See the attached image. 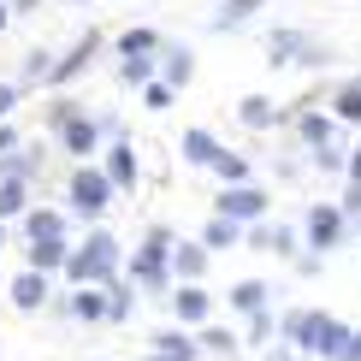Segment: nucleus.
<instances>
[{"instance_id":"nucleus-1","label":"nucleus","mask_w":361,"mask_h":361,"mask_svg":"<svg viewBox=\"0 0 361 361\" xmlns=\"http://www.w3.org/2000/svg\"><path fill=\"white\" fill-rule=\"evenodd\" d=\"M350 338H355V326L326 314V308H284L279 314V343H290L308 361H338L350 350Z\"/></svg>"},{"instance_id":"nucleus-2","label":"nucleus","mask_w":361,"mask_h":361,"mask_svg":"<svg viewBox=\"0 0 361 361\" xmlns=\"http://www.w3.org/2000/svg\"><path fill=\"white\" fill-rule=\"evenodd\" d=\"M125 279V243L107 231V225H89L83 243L71 249V267H66V284L71 290H101V284Z\"/></svg>"},{"instance_id":"nucleus-3","label":"nucleus","mask_w":361,"mask_h":361,"mask_svg":"<svg viewBox=\"0 0 361 361\" xmlns=\"http://www.w3.org/2000/svg\"><path fill=\"white\" fill-rule=\"evenodd\" d=\"M172 249H178V231H172L166 219H154V225L142 231V243L130 249V261H125L130 284L148 290V296H172V290H178V279H172Z\"/></svg>"},{"instance_id":"nucleus-4","label":"nucleus","mask_w":361,"mask_h":361,"mask_svg":"<svg viewBox=\"0 0 361 361\" xmlns=\"http://www.w3.org/2000/svg\"><path fill=\"white\" fill-rule=\"evenodd\" d=\"M113 178L101 172V160H89V166H78L66 178V214L78 219V225H101L107 219V207H113Z\"/></svg>"},{"instance_id":"nucleus-5","label":"nucleus","mask_w":361,"mask_h":361,"mask_svg":"<svg viewBox=\"0 0 361 361\" xmlns=\"http://www.w3.org/2000/svg\"><path fill=\"white\" fill-rule=\"evenodd\" d=\"M107 130H118L113 113H71L66 125H54V137L78 166H89V160H101V148H107Z\"/></svg>"},{"instance_id":"nucleus-6","label":"nucleus","mask_w":361,"mask_h":361,"mask_svg":"<svg viewBox=\"0 0 361 361\" xmlns=\"http://www.w3.org/2000/svg\"><path fill=\"white\" fill-rule=\"evenodd\" d=\"M350 214H343L338 202H308V214H302V243L314 249V255H332V249H343L350 243Z\"/></svg>"},{"instance_id":"nucleus-7","label":"nucleus","mask_w":361,"mask_h":361,"mask_svg":"<svg viewBox=\"0 0 361 361\" xmlns=\"http://www.w3.org/2000/svg\"><path fill=\"white\" fill-rule=\"evenodd\" d=\"M243 249H255V255H273V261H290V267L308 255V243H302V225H284V219H261V225H249Z\"/></svg>"},{"instance_id":"nucleus-8","label":"nucleus","mask_w":361,"mask_h":361,"mask_svg":"<svg viewBox=\"0 0 361 361\" xmlns=\"http://www.w3.org/2000/svg\"><path fill=\"white\" fill-rule=\"evenodd\" d=\"M214 214H219V219H237V225L249 231V225H261L267 214H273V190H261V184H231V190L214 195Z\"/></svg>"},{"instance_id":"nucleus-9","label":"nucleus","mask_w":361,"mask_h":361,"mask_svg":"<svg viewBox=\"0 0 361 361\" xmlns=\"http://www.w3.org/2000/svg\"><path fill=\"white\" fill-rule=\"evenodd\" d=\"M101 48H107V36H101L95 24H83V36L71 42L66 54H59V66H54V83H48V89H54V95H66V89L78 83V78H83L89 66H95V54H101Z\"/></svg>"},{"instance_id":"nucleus-10","label":"nucleus","mask_w":361,"mask_h":361,"mask_svg":"<svg viewBox=\"0 0 361 361\" xmlns=\"http://www.w3.org/2000/svg\"><path fill=\"white\" fill-rule=\"evenodd\" d=\"M101 172L113 178L118 195H137V184H142V154L130 148V137H107V148H101Z\"/></svg>"},{"instance_id":"nucleus-11","label":"nucleus","mask_w":361,"mask_h":361,"mask_svg":"<svg viewBox=\"0 0 361 361\" xmlns=\"http://www.w3.org/2000/svg\"><path fill=\"white\" fill-rule=\"evenodd\" d=\"M172 320L184 326V332H202V326H214V290H202V284H178L166 296Z\"/></svg>"},{"instance_id":"nucleus-12","label":"nucleus","mask_w":361,"mask_h":361,"mask_svg":"<svg viewBox=\"0 0 361 361\" xmlns=\"http://www.w3.org/2000/svg\"><path fill=\"white\" fill-rule=\"evenodd\" d=\"M219 154H225V142H219L207 125H184V130H178V160H184V166L214 172V166H219Z\"/></svg>"},{"instance_id":"nucleus-13","label":"nucleus","mask_w":361,"mask_h":361,"mask_svg":"<svg viewBox=\"0 0 361 361\" xmlns=\"http://www.w3.org/2000/svg\"><path fill=\"white\" fill-rule=\"evenodd\" d=\"M290 130H296V142H302L308 154H314V148H332L343 125H338V118L326 113V107H302V113H290Z\"/></svg>"},{"instance_id":"nucleus-14","label":"nucleus","mask_w":361,"mask_h":361,"mask_svg":"<svg viewBox=\"0 0 361 361\" xmlns=\"http://www.w3.org/2000/svg\"><path fill=\"white\" fill-rule=\"evenodd\" d=\"M59 314H66V320H83V326H113L107 284H101V290H66L59 296Z\"/></svg>"},{"instance_id":"nucleus-15","label":"nucleus","mask_w":361,"mask_h":361,"mask_svg":"<svg viewBox=\"0 0 361 361\" xmlns=\"http://www.w3.org/2000/svg\"><path fill=\"white\" fill-rule=\"evenodd\" d=\"M6 302L18 308V314H42V308L54 302V279H48V273H30V267H24V273L6 284Z\"/></svg>"},{"instance_id":"nucleus-16","label":"nucleus","mask_w":361,"mask_h":361,"mask_svg":"<svg viewBox=\"0 0 361 361\" xmlns=\"http://www.w3.org/2000/svg\"><path fill=\"white\" fill-rule=\"evenodd\" d=\"M42 166H48V148L42 142H18L6 160H0V184H42Z\"/></svg>"},{"instance_id":"nucleus-17","label":"nucleus","mask_w":361,"mask_h":361,"mask_svg":"<svg viewBox=\"0 0 361 361\" xmlns=\"http://www.w3.org/2000/svg\"><path fill=\"white\" fill-rule=\"evenodd\" d=\"M261 12H267V0H214L207 30H214V36H237V30H249Z\"/></svg>"},{"instance_id":"nucleus-18","label":"nucleus","mask_w":361,"mask_h":361,"mask_svg":"<svg viewBox=\"0 0 361 361\" xmlns=\"http://www.w3.org/2000/svg\"><path fill=\"white\" fill-rule=\"evenodd\" d=\"M24 225V243H48V237H71V214L66 207H54V202H36L30 214L18 219Z\"/></svg>"},{"instance_id":"nucleus-19","label":"nucleus","mask_w":361,"mask_h":361,"mask_svg":"<svg viewBox=\"0 0 361 361\" xmlns=\"http://www.w3.org/2000/svg\"><path fill=\"white\" fill-rule=\"evenodd\" d=\"M308 42H314V30H296V24H279L273 30V36H267V66H273V71H284V66H296V59H302L308 54Z\"/></svg>"},{"instance_id":"nucleus-20","label":"nucleus","mask_w":361,"mask_h":361,"mask_svg":"<svg viewBox=\"0 0 361 361\" xmlns=\"http://www.w3.org/2000/svg\"><path fill=\"white\" fill-rule=\"evenodd\" d=\"M71 237H48V243H24V267L30 273H48V279H66V267H71Z\"/></svg>"},{"instance_id":"nucleus-21","label":"nucleus","mask_w":361,"mask_h":361,"mask_svg":"<svg viewBox=\"0 0 361 361\" xmlns=\"http://www.w3.org/2000/svg\"><path fill=\"white\" fill-rule=\"evenodd\" d=\"M207 261H214V255H207L202 237H178V249H172V279H178V284H202V279H207Z\"/></svg>"},{"instance_id":"nucleus-22","label":"nucleus","mask_w":361,"mask_h":361,"mask_svg":"<svg viewBox=\"0 0 361 361\" xmlns=\"http://www.w3.org/2000/svg\"><path fill=\"white\" fill-rule=\"evenodd\" d=\"M160 83H172L178 95L195 83V48L190 42H166V48H160Z\"/></svg>"},{"instance_id":"nucleus-23","label":"nucleus","mask_w":361,"mask_h":361,"mask_svg":"<svg viewBox=\"0 0 361 361\" xmlns=\"http://www.w3.org/2000/svg\"><path fill=\"white\" fill-rule=\"evenodd\" d=\"M225 308L243 314V320H249V314H267V308H273V284H267V279H237L231 290H225Z\"/></svg>"},{"instance_id":"nucleus-24","label":"nucleus","mask_w":361,"mask_h":361,"mask_svg":"<svg viewBox=\"0 0 361 361\" xmlns=\"http://www.w3.org/2000/svg\"><path fill=\"white\" fill-rule=\"evenodd\" d=\"M148 350L172 355V361H202V343H195V332H184V326H154V332H148Z\"/></svg>"},{"instance_id":"nucleus-25","label":"nucleus","mask_w":361,"mask_h":361,"mask_svg":"<svg viewBox=\"0 0 361 361\" xmlns=\"http://www.w3.org/2000/svg\"><path fill=\"white\" fill-rule=\"evenodd\" d=\"M326 113H332L343 130H361V71H355V78H343L332 95H326Z\"/></svg>"},{"instance_id":"nucleus-26","label":"nucleus","mask_w":361,"mask_h":361,"mask_svg":"<svg viewBox=\"0 0 361 361\" xmlns=\"http://www.w3.org/2000/svg\"><path fill=\"white\" fill-rule=\"evenodd\" d=\"M237 125L243 130H273V125H284V107L273 95H237Z\"/></svg>"},{"instance_id":"nucleus-27","label":"nucleus","mask_w":361,"mask_h":361,"mask_svg":"<svg viewBox=\"0 0 361 361\" xmlns=\"http://www.w3.org/2000/svg\"><path fill=\"white\" fill-rule=\"evenodd\" d=\"M54 66H59L54 48H30L24 66H18V83H24V89H48V83H54Z\"/></svg>"},{"instance_id":"nucleus-28","label":"nucleus","mask_w":361,"mask_h":361,"mask_svg":"<svg viewBox=\"0 0 361 361\" xmlns=\"http://www.w3.org/2000/svg\"><path fill=\"white\" fill-rule=\"evenodd\" d=\"M113 48H118V59H130V54H154V59H160V48H166V36H160L154 24H130L125 36L113 42Z\"/></svg>"},{"instance_id":"nucleus-29","label":"nucleus","mask_w":361,"mask_h":361,"mask_svg":"<svg viewBox=\"0 0 361 361\" xmlns=\"http://www.w3.org/2000/svg\"><path fill=\"white\" fill-rule=\"evenodd\" d=\"M243 225H237V219H219V214H207V225H202V243H207V255H225V249H237V243H243Z\"/></svg>"},{"instance_id":"nucleus-30","label":"nucleus","mask_w":361,"mask_h":361,"mask_svg":"<svg viewBox=\"0 0 361 361\" xmlns=\"http://www.w3.org/2000/svg\"><path fill=\"white\" fill-rule=\"evenodd\" d=\"M160 78V59L154 54H130V59H118V83L125 89H148Z\"/></svg>"},{"instance_id":"nucleus-31","label":"nucleus","mask_w":361,"mask_h":361,"mask_svg":"<svg viewBox=\"0 0 361 361\" xmlns=\"http://www.w3.org/2000/svg\"><path fill=\"white\" fill-rule=\"evenodd\" d=\"M30 207H36V184H0V219H24Z\"/></svg>"},{"instance_id":"nucleus-32","label":"nucleus","mask_w":361,"mask_h":361,"mask_svg":"<svg viewBox=\"0 0 361 361\" xmlns=\"http://www.w3.org/2000/svg\"><path fill=\"white\" fill-rule=\"evenodd\" d=\"M195 343H202V355H237V350H243V338H237L231 326H202Z\"/></svg>"},{"instance_id":"nucleus-33","label":"nucleus","mask_w":361,"mask_h":361,"mask_svg":"<svg viewBox=\"0 0 361 361\" xmlns=\"http://www.w3.org/2000/svg\"><path fill=\"white\" fill-rule=\"evenodd\" d=\"M273 338H279L273 308H267V314H249V326H243V343H249V350H273Z\"/></svg>"},{"instance_id":"nucleus-34","label":"nucleus","mask_w":361,"mask_h":361,"mask_svg":"<svg viewBox=\"0 0 361 361\" xmlns=\"http://www.w3.org/2000/svg\"><path fill=\"white\" fill-rule=\"evenodd\" d=\"M107 302H113V326H125L130 308H137V284H130V279H113V284H107Z\"/></svg>"},{"instance_id":"nucleus-35","label":"nucleus","mask_w":361,"mask_h":361,"mask_svg":"<svg viewBox=\"0 0 361 361\" xmlns=\"http://www.w3.org/2000/svg\"><path fill=\"white\" fill-rule=\"evenodd\" d=\"M214 178H219V190H231V184H255V178H249V160H243V154H231V148L219 154Z\"/></svg>"},{"instance_id":"nucleus-36","label":"nucleus","mask_w":361,"mask_h":361,"mask_svg":"<svg viewBox=\"0 0 361 361\" xmlns=\"http://www.w3.org/2000/svg\"><path fill=\"white\" fill-rule=\"evenodd\" d=\"M308 166H314V172H350V148H343V142L314 148V154H308Z\"/></svg>"},{"instance_id":"nucleus-37","label":"nucleus","mask_w":361,"mask_h":361,"mask_svg":"<svg viewBox=\"0 0 361 361\" xmlns=\"http://www.w3.org/2000/svg\"><path fill=\"white\" fill-rule=\"evenodd\" d=\"M332 59H338V48H332V42H326V36H314V42H308V54L296 59V71H326V66H332Z\"/></svg>"},{"instance_id":"nucleus-38","label":"nucleus","mask_w":361,"mask_h":361,"mask_svg":"<svg viewBox=\"0 0 361 361\" xmlns=\"http://www.w3.org/2000/svg\"><path fill=\"white\" fill-rule=\"evenodd\" d=\"M172 101H178V89H172V83H160V78H154V83L142 89V107H148V113H166Z\"/></svg>"},{"instance_id":"nucleus-39","label":"nucleus","mask_w":361,"mask_h":361,"mask_svg":"<svg viewBox=\"0 0 361 361\" xmlns=\"http://www.w3.org/2000/svg\"><path fill=\"white\" fill-rule=\"evenodd\" d=\"M18 101H24V83H0V125H12Z\"/></svg>"},{"instance_id":"nucleus-40","label":"nucleus","mask_w":361,"mask_h":361,"mask_svg":"<svg viewBox=\"0 0 361 361\" xmlns=\"http://www.w3.org/2000/svg\"><path fill=\"white\" fill-rule=\"evenodd\" d=\"M71 113H83V107H78L71 95H54V101H48V130H54V125H66Z\"/></svg>"},{"instance_id":"nucleus-41","label":"nucleus","mask_w":361,"mask_h":361,"mask_svg":"<svg viewBox=\"0 0 361 361\" xmlns=\"http://www.w3.org/2000/svg\"><path fill=\"white\" fill-rule=\"evenodd\" d=\"M18 142H24V137H18V125H0V160H6Z\"/></svg>"},{"instance_id":"nucleus-42","label":"nucleus","mask_w":361,"mask_h":361,"mask_svg":"<svg viewBox=\"0 0 361 361\" xmlns=\"http://www.w3.org/2000/svg\"><path fill=\"white\" fill-rule=\"evenodd\" d=\"M320 261H326V255H314V249H308L302 261H296V273H302V279H314V273H320Z\"/></svg>"},{"instance_id":"nucleus-43","label":"nucleus","mask_w":361,"mask_h":361,"mask_svg":"<svg viewBox=\"0 0 361 361\" xmlns=\"http://www.w3.org/2000/svg\"><path fill=\"white\" fill-rule=\"evenodd\" d=\"M267 361H308V355H296L290 343H273V350H267Z\"/></svg>"},{"instance_id":"nucleus-44","label":"nucleus","mask_w":361,"mask_h":361,"mask_svg":"<svg viewBox=\"0 0 361 361\" xmlns=\"http://www.w3.org/2000/svg\"><path fill=\"white\" fill-rule=\"evenodd\" d=\"M343 184H355V190H361V148H350V172H343Z\"/></svg>"},{"instance_id":"nucleus-45","label":"nucleus","mask_w":361,"mask_h":361,"mask_svg":"<svg viewBox=\"0 0 361 361\" xmlns=\"http://www.w3.org/2000/svg\"><path fill=\"white\" fill-rule=\"evenodd\" d=\"M6 6H12V18H36V6H42V0H6Z\"/></svg>"},{"instance_id":"nucleus-46","label":"nucleus","mask_w":361,"mask_h":361,"mask_svg":"<svg viewBox=\"0 0 361 361\" xmlns=\"http://www.w3.org/2000/svg\"><path fill=\"white\" fill-rule=\"evenodd\" d=\"M338 361H361V326H355V338H350V350H343Z\"/></svg>"},{"instance_id":"nucleus-47","label":"nucleus","mask_w":361,"mask_h":361,"mask_svg":"<svg viewBox=\"0 0 361 361\" xmlns=\"http://www.w3.org/2000/svg\"><path fill=\"white\" fill-rule=\"evenodd\" d=\"M6 30H12V6H6V0H0V36H6Z\"/></svg>"},{"instance_id":"nucleus-48","label":"nucleus","mask_w":361,"mask_h":361,"mask_svg":"<svg viewBox=\"0 0 361 361\" xmlns=\"http://www.w3.org/2000/svg\"><path fill=\"white\" fill-rule=\"evenodd\" d=\"M0 249H6V219H0Z\"/></svg>"},{"instance_id":"nucleus-49","label":"nucleus","mask_w":361,"mask_h":361,"mask_svg":"<svg viewBox=\"0 0 361 361\" xmlns=\"http://www.w3.org/2000/svg\"><path fill=\"white\" fill-rule=\"evenodd\" d=\"M148 361H172V355H154V350H148Z\"/></svg>"},{"instance_id":"nucleus-50","label":"nucleus","mask_w":361,"mask_h":361,"mask_svg":"<svg viewBox=\"0 0 361 361\" xmlns=\"http://www.w3.org/2000/svg\"><path fill=\"white\" fill-rule=\"evenodd\" d=\"M71 6H89V0H71Z\"/></svg>"},{"instance_id":"nucleus-51","label":"nucleus","mask_w":361,"mask_h":361,"mask_svg":"<svg viewBox=\"0 0 361 361\" xmlns=\"http://www.w3.org/2000/svg\"><path fill=\"white\" fill-rule=\"evenodd\" d=\"M355 237H361V219H355Z\"/></svg>"}]
</instances>
